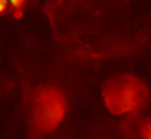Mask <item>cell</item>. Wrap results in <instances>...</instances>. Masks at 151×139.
Segmentation results:
<instances>
[{
  "label": "cell",
  "instance_id": "2",
  "mask_svg": "<svg viewBox=\"0 0 151 139\" xmlns=\"http://www.w3.org/2000/svg\"><path fill=\"white\" fill-rule=\"evenodd\" d=\"M8 6H9L8 0H0V14L5 13L6 9H8Z\"/></svg>",
  "mask_w": 151,
  "mask_h": 139
},
{
  "label": "cell",
  "instance_id": "1",
  "mask_svg": "<svg viewBox=\"0 0 151 139\" xmlns=\"http://www.w3.org/2000/svg\"><path fill=\"white\" fill-rule=\"evenodd\" d=\"M9 6H12L16 10H21V8L24 4V0H8Z\"/></svg>",
  "mask_w": 151,
  "mask_h": 139
}]
</instances>
